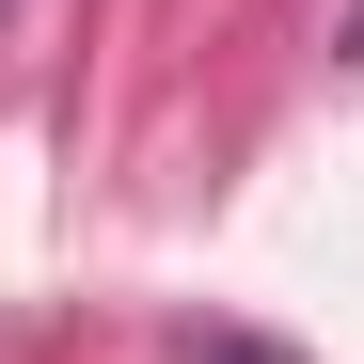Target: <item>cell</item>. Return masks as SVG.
Listing matches in <instances>:
<instances>
[{"mask_svg":"<svg viewBox=\"0 0 364 364\" xmlns=\"http://www.w3.org/2000/svg\"><path fill=\"white\" fill-rule=\"evenodd\" d=\"M206 364H269V348H206Z\"/></svg>","mask_w":364,"mask_h":364,"instance_id":"1","label":"cell"}]
</instances>
